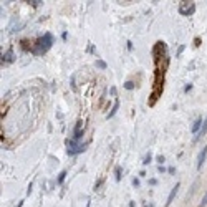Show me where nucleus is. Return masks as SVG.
Instances as JSON below:
<instances>
[{"mask_svg":"<svg viewBox=\"0 0 207 207\" xmlns=\"http://www.w3.org/2000/svg\"><path fill=\"white\" fill-rule=\"evenodd\" d=\"M205 158H207V146L202 147V151L199 153V158H197V169H202V166L205 163Z\"/></svg>","mask_w":207,"mask_h":207,"instance_id":"obj_4","label":"nucleus"},{"mask_svg":"<svg viewBox=\"0 0 207 207\" xmlns=\"http://www.w3.org/2000/svg\"><path fill=\"white\" fill-rule=\"evenodd\" d=\"M207 205V192L204 194V197H202V202H200V205L199 207H205Z\"/></svg>","mask_w":207,"mask_h":207,"instance_id":"obj_14","label":"nucleus"},{"mask_svg":"<svg viewBox=\"0 0 207 207\" xmlns=\"http://www.w3.org/2000/svg\"><path fill=\"white\" fill-rule=\"evenodd\" d=\"M81 128H83V121H78L76 128H75V139H78V137L81 136Z\"/></svg>","mask_w":207,"mask_h":207,"instance_id":"obj_8","label":"nucleus"},{"mask_svg":"<svg viewBox=\"0 0 207 207\" xmlns=\"http://www.w3.org/2000/svg\"><path fill=\"white\" fill-rule=\"evenodd\" d=\"M51 42H53V40H51V35H45L43 38H40L38 42H37V47L33 48V53L35 55H42V53H45V51H47L50 47H51Z\"/></svg>","mask_w":207,"mask_h":207,"instance_id":"obj_1","label":"nucleus"},{"mask_svg":"<svg viewBox=\"0 0 207 207\" xmlns=\"http://www.w3.org/2000/svg\"><path fill=\"white\" fill-rule=\"evenodd\" d=\"M96 66H98V68H101V70H105V68H106V63H105V61H101V60H98V61H96Z\"/></svg>","mask_w":207,"mask_h":207,"instance_id":"obj_11","label":"nucleus"},{"mask_svg":"<svg viewBox=\"0 0 207 207\" xmlns=\"http://www.w3.org/2000/svg\"><path fill=\"white\" fill-rule=\"evenodd\" d=\"M149 163H151V156H146V159H144V163H142V164H149Z\"/></svg>","mask_w":207,"mask_h":207,"instance_id":"obj_16","label":"nucleus"},{"mask_svg":"<svg viewBox=\"0 0 207 207\" xmlns=\"http://www.w3.org/2000/svg\"><path fill=\"white\" fill-rule=\"evenodd\" d=\"M205 133H207V118L204 119V123H202V128H200V131L197 133V136H195V139H200L202 136H205Z\"/></svg>","mask_w":207,"mask_h":207,"instance_id":"obj_6","label":"nucleus"},{"mask_svg":"<svg viewBox=\"0 0 207 207\" xmlns=\"http://www.w3.org/2000/svg\"><path fill=\"white\" fill-rule=\"evenodd\" d=\"M2 61H7V63H12L13 61V53L12 51H7L3 56H2Z\"/></svg>","mask_w":207,"mask_h":207,"instance_id":"obj_9","label":"nucleus"},{"mask_svg":"<svg viewBox=\"0 0 207 207\" xmlns=\"http://www.w3.org/2000/svg\"><path fill=\"white\" fill-rule=\"evenodd\" d=\"M85 149H86L85 144H76L75 139L73 141H68V154H78V153H83Z\"/></svg>","mask_w":207,"mask_h":207,"instance_id":"obj_2","label":"nucleus"},{"mask_svg":"<svg viewBox=\"0 0 207 207\" xmlns=\"http://www.w3.org/2000/svg\"><path fill=\"white\" fill-rule=\"evenodd\" d=\"M116 179H121V168H116Z\"/></svg>","mask_w":207,"mask_h":207,"instance_id":"obj_15","label":"nucleus"},{"mask_svg":"<svg viewBox=\"0 0 207 207\" xmlns=\"http://www.w3.org/2000/svg\"><path fill=\"white\" fill-rule=\"evenodd\" d=\"M65 176H66V171H61V172H60V177H58V182H60V184L65 181Z\"/></svg>","mask_w":207,"mask_h":207,"instance_id":"obj_13","label":"nucleus"},{"mask_svg":"<svg viewBox=\"0 0 207 207\" xmlns=\"http://www.w3.org/2000/svg\"><path fill=\"white\" fill-rule=\"evenodd\" d=\"M118 108H119V101L116 100V101H114V105H113V108H111V111H110V114H108V118H113L114 114H116Z\"/></svg>","mask_w":207,"mask_h":207,"instance_id":"obj_10","label":"nucleus"},{"mask_svg":"<svg viewBox=\"0 0 207 207\" xmlns=\"http://www.w3.org/2000/svg\"><path fill=\"white\" fill-rule=\"evenodd\" d=\"M179 187H181V184L177 182L174 187H172V191H171V194H169V197H168V202H166V207L168 205H171V202L174 200V197H176V194H177V191H179Z\"/></svg>","mask_w":207,"mask_h":207,"instance_id":"obj_5","label":"nucleus"},{"mask_svg":"<svg viewBox=\"0 0 207 207\" xmlns=\"http://www.w3.org/2000/svg\"><path fill=\"white\" fill-rule=\"evenodd\" d=\"M124 88H126V90H133V88H134V83H133V81H126V83H124Z\"/></svg>","mask_w":207,"mask_h":207,"instance_id":"obj_12","label":"nucleus"},{"mask_svg":"<svg viewBox=\"0 0 207 207\" xmlns=\"http://www.w3.org/2000/svg\"><path fill=\"white\" fill-rule=\"evenodd\" d=\"M194 10H195V5L192 2H182L181 7H179V12L182 15H192Z\"/></svg>","mask_w":207,"mask_h":207,"instance_id":"obj_3","label":"nucleus"},{"mask_svg":"<svg viewBox=\"0 0 207 207\" xmlns=\"http://www.w3.org/2000/svg\"><path fill=\"white\" fill-rule=\"evenodd\" d=\"M202 118H199V119H195V123L192 124V133H199L200 128H202Z\"/></svg>","mask_w":207,"mask_h":207,"instance_id":"obj_7","label":"nucleus"}]
</instances>
